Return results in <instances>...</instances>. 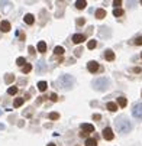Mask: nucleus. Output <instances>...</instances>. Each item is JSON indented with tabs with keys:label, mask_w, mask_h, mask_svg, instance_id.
Returning a JSON list of instances; mask_svg holds the SVG:
<instances>
[{
	"label": "nucleus",
	"mask_w": 142,
	"mask_h": 146,
	"mask_svg": "<svg viewBox=\"0 0 142 146\" xmlns=\"http://www.w3.org/2000/svg\"><path fill=\"white\" fill-rule=\"evenodd\" d=\"M120 5H122V2H120V0H115V2H113V6H115V9H119V7H120Z\"/></svg>",
	"instance_id": "nucleus-28"
},
{
	"label": "nucleus",
	"mask_w": 142,
	"mask_h": 146,
	"mask_svg": "<svg viewBox=\"0 0 142 146\" xmlns=\"http://www.w3.org/2000/svg\"><path fill=\"white\" fill-rule=\"evenodd\" d=\"M93 119H94V120H100V119H101V116H100V114H94V116H93Z\"/></svg>",
	"instance_id": "nucleus-33"
},
{
	"label": "nucleus",
	"mask_w": 142,
	"mask_h": 146,
	"mask_svg": "<svg viewBox=\"0 0 142 146\" xmlns=\"http://www.w3.org/2000/svg\"><path fill=\"white\" fill-rule=\"evenodd\" d=\"M48 117H49V120H58L59 119V114L58 113H49Z\"/></svg>",
	"instance_id": "nucleus-25"
},
{
	"label": "nucleus",
	"mask_w": 142,
	"mask_h": 146,
	"mask_svg": "<svg viewBox=\"0 0 142 146\" xmlns=\"http://www.w3.org/2000/svg\"><path fill=\"white\" fill-rule=\"evenodd\" d=\"M22 70H23V74H28V72L32 70V65H31V64H25V65L22 67Z\"/></svg>",
	"instance_id": "nucleus-23"
},
{
	"label": "nucleus",
	"mask_w": 142,
	"mask_h": 146,
	"mask_svg": "<svg viewBox=\"0 0 142 146\" xmlns=\"http://www.w3.org/2000/svg\"><path fill=\"white\" fill-rule=\"evenodd\" d=\"M51 100H52V101H57V100H58V96H57L55 93H52V94H51Z\"/></svg>",
	"instance_id": "nucleus-31"
},
{
	"label": "nucleus",
	"mask_w": 142,
	"mask_h": 146,
	"mask_svg": "<svg viewBox=\"0 0 142 146\" xmlns=\"http://www.w3.org/2000/svg\"><path fill=\"white\" fill-rule=\"evenodd\" d=\"M122 15H123V10H122L120 7H119V9H115V10H113V16L119 17V16H122Z\"/></svg>",
	"instance_id": "nucleus-24"
},
{
	"label": "nucleus",
	"mask_w": 142,
	"mask_h": 146,
	"mask_svg": "<svg viewBox=\"0 0 142 146\" xmlns=\"http://www.w3.org/2000/svg\"><path fill=\"white\" fill-rule=\"evenodd\" d=\"M107 109H109L110 111H116V110H117V104L110 101V103H107Z\"/></svg>",
	"instance_id": "nucleus-17"
},
{
	"label": "nucleus",
	"mask_w": 142,
	"mask_h": 146,
	"mask_svg": "<svg viewBox=\"0 0 142 146\" xmlns=\"http://www.w3.org/2000/svg\"><path fill=\"white\" fill-rule=\"evenodd\" d=\"M117 103H119V106H120V107H126L128 100H126L125 97H119V98H117Z\"/></svg>",
	"instance_id": "nucleus-16"
},
{
	"label": "nucleus",
	"mask_w": 142,
	"mask_h": 146,
	"mask_svg": "<svg viewBox=\"0 0 142 146\" xmlns=\"http://www.w3.org/2000/svg\"><path fill=\"white\" fill-rule=\"evenodd\" d=\"M54 52H55L57 55H63V54H64V48H63V46H55Z\"/></svg>",
	"instance_id": "nucleus-22"
},
{
	"label": "nucleus",
	"mask_w": 142,
	"mask_h": 146,
	"mask_svg": "<svg viewBox=\"0 0 142 146\" xmlns=\"http://www.w3.org/2000/svg\"><path fill=\"white\" fill-rule=\"evenodd\" d=\"M23 101H25V98H16L15 103H13V106H15V107H20V106L23 104Z\"/></svg>",
	"instance_id": "nucleus-19"
},
{
	"label": "nucleus",
	"mask_w": 142,
	"mask_h": 146,
	"mask_svg": "<svg viewBox=\"0 0 142 146\" xmlns=\"http://www.w3.org/2000/svg\"><path fill=\"white\" fill-rule=\"evenodd\" d=\"M141 5H142V3H141Z\"/></svg>",
	"instance_id": "nucleus-35"
},
{
	"label": "nucleus",
	"mask_w": 142,
	"mask_h": 146,
	"mask_svg": "<svg viewBox=\"0 0 142 146\" xmlns=\"http://www.w3.org/2000/svg\"><path fill=\"white\" fill-rule=\"evenodd\" d=\"M25 23H28V25H32L33 22H35V17H33V15H31V13H28V15H25Z\"/></svg>",
	"instance_id": "nucleus-10"
},
{
	"label": "nucleus",
	"mask_w": 142,
	"mask_h": 146,
	"mask_svg": "<svg viewBox=\"0 0 142 146\" xmlns=\"http://www.w3.org/2000/svg\"><path fill=\"white\" fill-rule=\"evenodd\" d=\"M84 39H86V36H84V35H81V33H75V35H73V42H74V44H81Z\"/></svg>",
	"instance_id": "nucleus-8"
},
{
	"label": "nucleus",
	"mask_w": 142,
	"mask_h": 146,
	"mask_svg": "<svg viewBox=\"0 0 142 146\" xmlns=\"http://www.w3.org/2000/svg\"><path fill=\"white\" fill-rule=\"evenodd\" d=\"M84 23H86V20H84V19H77V25H78V26L84 25Z\"/></svg>",
	"instance_id": "nucleus-29"
},
{
	"label": "nucleus",
	"mask_w": 142,
	"mask_h": 146,
	"mask_svg": "<svg viewBox=\"0 0 142 146\" xmlns=\"http://www.w3.org/2000/svg\"><path fill=\"white\" fill-rule=\"evenodd\" d=\"M132 114H133V117H136V119L142 120V103L135 104L133 109H132Z\"/></svg>",
	"instance_id": "nucleus-4"
},
{
	"label": "nucleus",
	"mask_w": 142,
	"mask_h": 146,
	"mask_svg": "<svg viewBox=\"0 0 142 146\" xmlns=\"http://www.w3.org/2000/svg\"><path fill=\"white\" fill-rule=\"evenodd\" d=\"M116 129H117V132H120L122 135H125V133H128V132H131V129H132V124L129 123V120H126L125 117H120V119H116Z\"/></svg>",
	"instance_id": "nucleus-1"
},
{
	"label": "nucleus",
	"mask_w": 142,
	"mask_h": 146,
	"mask_svg": "<svg viewBox=\"0 0 142 146\" xmlns=\"http://www.w3.org/2000/svg\"><path fill=\"white\" fill-rule=\"evenodd\" d=\"M0 29H2V32H9L10 31V23L7 22V20H3L2 25H0Z\"/></svg>",
	"instance_id": "nucleus-9"
},
{
	"label": "nucleus",
	"mask_w": 142,
	"mask_h": 146,
	"mask_svg": "<svg viewBox=\"0 0 142 146\" xmlns=\"http://www.w3.org/2000/svg\"><path fill=\"white\" fill-rule=\"evenodd\" d=\"M109 86H110V80L109 78H97V80H94V82H93V87L97 90V91H106L107 88H109Z\"/></svg>",
	"instance_id": "nucleus-3"
},
{
	"label": "nucleus",
	"mask_w": 142,
	"mask_h": 146,
	"mask_svg": "<svg viewBox=\"0 0 142 146\" xmlns=\"http://www.w3.org/2000/svg\"><path fill=\"white\" fill-rule=\"evenodd\" d=\"M141 56H142V55H141Z\"/></svg>",
	"instance_id": "nucleus-36"
},
{
	"label": "nucleus",
	"mask_w": 142,
	"mask_h": 146,
	"mask_svg": "<svg viewBox=\"0 0 142 146\" xmlns=\"http://www.w3.org/2000/svg\"><path fill=\"white\" fill-rule=\"evenodd\" d=\"M105 16H106V10L105 9H97L96 10V17L97 19H103Z\"/></svg>",
	"instance_id": "nucleus-12"
},
{
	"label": "nucleus",
	"mask_w": 142,
	"mask_h": 146,
	"mask_svg": "<svg viewBox=\"0 0 142 146\" xmlns=\"http://www.w3.org/2000/svg\"><path fill=\"white\" fill-rule=\"evenodd\" d=\"M87 46H89V49H94V48L97 46V42H96V40L93 39V40H90V42L87 44Z\"/></svg>",
	"instance_id": "nucleus-26"
},
{
	"label": "nucleus",
	"mask_w": 142,
	"mask_h": 146,
	"mask_svg": "<svg viewBox=\"0 0 142 146\" xmlns=\"http://www.w3.org/2000/svg\"><path fill=\"white\" fill-rule=\"evenodd\" d=\"M16 64H17V65H20V67H23V65L26 64V61H25V58H22V56H19V58L16 59Z\"/></svg>",
	"instance_id": "nucleus-21"
},
{
	"label": "nucleus",
	"mask_w": 142,
	"mask_h": 146,
	"mask_svg": "<svg viewBox=\"0 0 142 146\" xmlns=\"http://www.w3.org/2000/svg\"><path fill=\"white\" fill-rule=\"evenodd\" d=\"M86 146H97V140L96 139H87L86 140Z\"/></svg>",
	"instance_id": "nucleus-18"
},
{
	"label": "nucleus",
	"mask_w": 142,
	"mask_h": 146,
	"mask_svg": "<svg viewBox=\"0 0 142 146\" xmlns=\"http://www.w3.org/2000/svg\"><path fill=\"white\" fill-rule=\"evenodd\" d=\"M87 70L90 71V72H97L99 71V64H97V62L96 61H90L89 62V64H87Z\"/></svg>",
	"instance_id": "nucleus-5"
},
{
	"label": "nucleus",
	"mask_w": 142,
	"mask_h": 146,
	"mask_svg": "<svg viewBox=\"0 0 142 146\" xmlns=\"http://www.w3.org/2000/svg\"><path fill=\"white\" fill-rule=\"evenodd\" d=\"M38 51H39L41 54H44V52L47 51V44L44 42V40H41V42L38 44Z\"/></svg>",
	"instance_id": "nucleus-13"
},
{
	"label": "nucleus",
	"mask_w": 142,
	"mask_h": 146,
	"mask_svg": "<svg viewBox=\"0 0 142 146\" xmlns=\"http://www.w3.org/2000/svg\"><path fill=\"white\" fill-rule=\"evenodd\" d=\"M13 80H15V75H13V74H7V75L5 77V81L7 82V84H10V82H13Z\"/></svg>",
	"instance_id": "nucleus-20"
},
{
	"label": "nucleus",
	"mask_w": 142,
	"mask_h": 146,
	"mask_svg": "<svg viewBox=\"0 0 142 146\" xmlns=\"http://www.w3.org/2000/svg\"><path fill=\"white\" fill-rule=\"evenodd\" d=\"M103 137H105L106 140H112V139H113V132H112L110 127L103 129Z\"/></svg>",
	"instance_id": "nucleus-7"
},
{
	"label": "nucleus",
	"mask_w": 142,
	"mask_h": 146,
	"mask_svg": "<svg viewBox=\"0 0 142 146\" xmlns=\"http://www.w3.org/2000/svg\"><path fill=\"white\" fill-rule=\"evenodd\" d=\"M135 45H142V36L136 38V40H135Z\"/></svg>",
	"instance_id": "nucleus-30"
},
{
	"label": "nucleus",
	"mask_w": 142,
	"mask_h": 146,
	"mask_svg": "<svg viewBox=\"0 0 142 146\" xmlns=\"http://www.w3.org/2000/svg\"><path fill=\"white\" fill-rule=\"evenodd\" d=\"M29 54H31V55L35 54V48H33V46H29Z\"/></svg>",
	"instance_id": "nucleus-32"
},
{
	"label": "nucleus",
	"mask_w": 142,
	"mask_h": 146,
	"mask_svg": "<svg viewBox=\"0 0 142 146\" xmlns=\"http://www.w3.org/2000/svg\"><path fill=\"white\" fill-rule=\"evenodd\" d=\"M105 58H106L107 61H113V59H115V52L110 51V49H107V51L105 52Z\"/></svg>",
	"instance_id": "nucleus-11"
},
{
	"label": "nucleus",
	"mask_w": 142,
	"mask_h": 146,
	"mask_svg": "<svg viewBox=\"0 0 142 146\" xmlns=\"http://www.w3.org/2000/svg\"><path fill=\"white\" fill-rule=\"evenodd\" d=\"M48 146H55V145H54V143H49V145H48Z\"/></svg>",
	"instance_id": "nucleus-34"
},
{
	"label": "nucleus",
	"mask_w": 142,
	"mask_h": 146,
	"mask_svg": "<svg viewBox=\"0 0 142 146\" xmlns=\"http://www.w3.org/2000/svg\"><path fill=\"white\" fill-rule=\"evenodd\" d=\"M47 87H48V84H47L45 81H39V82H38V88H39V91H45Z\"/></svg>",
	"instance_id": "nucleus-15"
},
{
	"label": "nucleus",
	"mask_w": 142,
	"mask_h": 146,
	"mask_svg": "<svg viewBox=\"0 0 142 146\" xmlns=\"http://www.w3.org/2000/svg\"><path fill=\"white\" fill-rule=\"evenodd\" d=\"M81 132L91 133V132H94V126H93V124H89V123H83V124H81Z\"/></svg>",
	"instance_id": "nucleus-6"
},
{
	"label": "nucleus",
	"mask_w": 142,
	"mask_h": 146,
	"mask_svg": "<svg viewBox=\"0 0 142 146\" xmlns=\"http://www.w3.org/2000/svg\"><path fill=\"white\" fill-rule=\"evenodd\" d=\"M87 6V2H84V0H78V2H75V7L77 9H84Z\"/></svg>",
	"instance_id": "nucleus-14"
},
{
	"label": "nucleus",
	"mask_w": 142,
	"mask_h": 146,
	"mask_svg": "<svg viewBox=\"0 0 142 146\" xmlns=\"http://www.w3.org/2000/svg\"><path fill=\"white\" fill-rule=\"evenodd\" d=\"M58 84L61 86V88H64V90H68L73 87L74 84V78L68 74H63L59 78H58Z\"/></svg>",
	"instance_id": "nucleus-2"
},
{
	"label": "nucleus",
	"mask_w": 142,
	"mask_h": 146,
	"mask_svg": "<svg viewBox=\"0 0 142 146\" xmlns=\"http://www.w3.org/2000/svg\"><path fill=\"white\" fill-rule=\"evenodd\" d=\"M7 93H9L10 96H15V94L17 93V87H9V90H7Z\"/></svg>",
	"instance_id": "nucleus-27"
}]
</instances>
